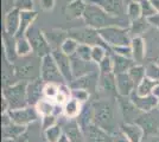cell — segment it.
Returning a JSON list of instances; mask_svg holds the SVG:
<instances>
[{
	"label": "cell",
	"mask_w": 159,
	"mask_h": 142,
	"mask_svg": "<svg viewBox=\"0 0 159 142\" xmlns=\"http://www.w3.org/2000/svg\"><path fill=\"white\" fill-rule=\"evenodd\" d=\"M83 20L86 26L93 27L95 30H101L108 26H122L124 20L120 17H114L107 13L95 4L88 2L87 8L83 14Z\"/></svg>",
	"instance_id": "obj_1"
},
{
	"label": "cell",
	"mask_w": 159,
	"mask_h": 142,
	"mask_svg": "<svg viewBox=\"0 0 159 142\" xmlns=\"http://www.w3.org/2000/svg\"><path fill=\"white\" fill-rule=\"evenodd\" d=\"M93 122L114 135L119 130L114 118V104L111 101H96L93 104Z\"/></svg>",
	"instance_id": "obj_2"
},
{
	"label": "cell",
	"mask_w": 159,
	"mask_h": 142,
	"mask_svg": "<svg viewBox=\"0 0 159 142\" xmlns=\"http://www.w3.org/2000/svg\"><path fill=\"white\" fill-rule=\"evenodd\" d=\"M21 62L14 64L16 78L19 81L31 82L40 77V64L42 58L37 54H29L26 57H20Z\"/></svg>",
	"instance_id": "obj_3"
},
{
	"label": "cell",
	"mask_w": 159,
	"mask_h": 142,
	"mask_svg": "<svg viewBox=\"0 0 159 142\" xmlns=\"http://www.w3.org/2000/svg\"><path fill=\"white\" fill-rule=\"evenodd\" d=\"M27 83L29 82L26 81H18L4 87L2 98H5L7 101L10 110L20 109L29 105L26 95Z\"/></svg>",
	"instance_id": "obj_4"
},
{
	"label": "cell",
	"mask_w": 159,
	"mask_h": 142,
	"mask_svg": "<svg viewBox=\"0 0 159 142\" xmlns=\"http://www.w3.org/2000/svg\"><path fill=\"white\" fill-rule=\"evenodd\" d=\"M101 38L112 47L129 46L132 37L129 34L128 27L125 26H108L99 30Z\"/></svg>",
	"instance_id": "obj_5"
},
{
	"label": "cell",
	"mask_w": 159,
	"mask_h": 142,
	"mask_svg": "<svg viewBox=\"0 0 159 142\" xmlns=\"http://www.w3.org/2000/svg\"><path fill=\"white\" fill-rule=\"evenodd\" d=\"M68 34H69V37L76 39L80 44H87V45H90V46L99 45V46L107 49L109 52H112L111 46L101 38L99 30H95L93 27L86 26L80 27V28H73V30L68 31Z\"/></svg>",
	"instance_id": "obj_6"
},
{
	"label": "cell",
	"mask_w": 159,
	"mask_h": 142,
	"mask_svg": "<svg viewBox=\"0 0 159 142\" xmlns=\"http://www.w3.org/2000/svg\"><path fill=\"white\" fill-rule=\"evenodd\" d=\"M25 36L32 46V52L34 54H37L38 57L43 58V57H45L52 52V47L48 41L45 33L34 24L29 28V31Z\"/></svg>",
	"instance_id": "obj_7"
},
{
	"label": "cell",
	"mask_w": 159,
	"mask_h": 142,
	"mask_svg": "<svg viewBox=\"0 0 159 142\" xmlns=\"http://www.w3.org/2000/svg\"><path fill=\"white\" fill-rule=\"evenodd\" d=\"M40 78L44 83H56V84H66L63 75L61 74L57 63L51 54L42 58L40 64Z\"/></svg>",
	"instance_id": "obj_8"
},
{
	"label": "cell",
	"mask_w": 159,
	"mask_h": 142,
	"mask_svg": "<svg viewBox=\"0 0 159 142\" xmlns=\"http://www.w3.org/2000/svg\"><path fill=\"white\" fill-rule=\"evenodd\" d=\"M7 114L10 115V118L13 123L19 124V126H24V127L36 122L39 117V114H38L36 107H32V105H27V107L20 109L8 110Z\"/></svg>",
	"instance_id": "obj_9"
},
{
	"label": "cell",
	"mask_w": 159,
	"mask_h": 142,
	"mask_svg": "<svg viewBox=\"0 0 159 142\" xmlns=\"http://www.w3.org/2000/svg\"><path fill=\"white\" fill-rule=\"evenodd\" d=\"M116 100H118V105H119L120 111L122 114L125 123H134L135 120L141 114V111L133 104V102L131 101L129 97L118 96Z\"/></svg>",
	"instance_id": "obj_10"
},
{
	"label": "cell",
	"mask_w": 159,
	"mask_h": 142,
	"mask_svg": "<svg viewBox=\"0 0 159 142\" xmlns=\"http://www.w3.org/2000/svg\"><path fill=\"white\" fill-rule=\"evenodd\" d=\"M51 54L53 56L55 61L57 63V67L60 69L61 74L63 75L64 80L68 84H70L74 81V76H73V69H71V61H70V57L66 56V54H63L60 49L57 50H52Z\"/></svg>",
	"instance_id": "obj_11"
},
{
	"label": "cell",
	"mask_w": 159,
	"mask_h": 142,
	"mask_svg": "<svg viewBox=\"0 0 159 142\" xmlns=\"http://www.w3.org/2000/svg\"><path fill=\"white\" fill-rule=\"evenodd\" d=\"M99 78L100 72L93 71V72L86 75V76H82L80 78L74 80L69 85L71 89H83V90L92 93V91H95L99 88Z\"/></svg>",
	"instance_id": "obj_12"
},
{
	"label": "cell",
	"mask_w": 159,
	"mask_h": 142,
	"mask_svg": "<svg viewBox=\"0 0 159 142\" xmlns=\"http://www.w3.org/2000/svg\"><path fill=\"white\" fill-rule=\"evenodd\" d=\"M44 87H45V83L40 77L27 83L26 95L29 105L36 107V104L44 97Z\"/></svg>",
	"instance_id": "obj_13"
},
{
	"label": "cell",
	"mask_w": 159,
	"mask_h": 142,
	"mask_svg": "<svg viewBox=\"0 0 159 142\" xmlns=\"http://www.w3.org/2000/svg\"><path fill=\"white\" fill-rule=\"evenodd\" d=\"M129 98L141 113H151L153 109L157 108L159 101V98H157L153 94L148 96H139L135 93V90L131 94Z\"/></svg>",
	"instance_id": "obj_14"
},
{
	"label": "cell",
	"mask_w": 159,
	"mask_h": 142,
	"mask_svg": "<svg viewBox=\"0 0 159 142\" xmlns=\"http://www.w3.org/2000/svg\"><path fill=\"white\" fill-rule=\"evenodd\" d=\"M83 133L87 142H113L112 134L96 126L95 123H92L87 128L83 129Z\"/></svg>",
	"instance_id": "obj_15"
},
{
	"label": "cell",
	"mask_w": 159,
	"mask_h": 142,
	"mask_svg": "<svg viewBox=\"0 0 159 142\" xmlns=\"http://www.w3.org/2000/svg\"><path fill=\"white\" fill-rule=\"evenodd\" d=\"M88 2L95 4L107 13L112 14L114 17H121L126 12L124 5V0H88Z\"/></svg>",
	"instance_id": "obj_16"
},
{
	"label": "cell",
	"mask_w": 159,
	"mask_h": 142,
	"mask_svg": "<svg viewBox=\"0 0 159 142\" xmlns=\"http://www.w3.org/2000/svg\"><path fill=\"white\" fill-rule=\"evenodd\" d=\"M134 123H137L143 128L145 137L147 139L156 136L158 133V122L151 115V113H141Z\"/></svg>",
	"instance_id": "obj_17"
},
{
	"label": "cell",
	"mask_w": 159,
	"mask_h": 142,
	"mask_svg": "<svg viewBox=\"0 0 159 142\" xmlns=\"http://www.w3.org/2000/svg\"><path fill=\"white\" fill-rule=\"evenodd\" d=\"M115 83H116V91L118 96L129 97L131 94L135 90V84L128 72L115 75Z\"/></svg>",
	"instance_id": "obj_18"
},
{
	"label": "cell",
	"mask_w": 159,
	"mask_h": 142,
	"mask_svg": "<svg viewBox=\"0 0 159 142\" xmlns=\"http://www.w3.org/2000/svg\"><path fill=\"white\" fill-rule=\"evenodd\" d=\"M20 11L18 7H14L5 14V33L11 37H16L19 31Z\"/></svg>",
	"instance_id": "obj_19"
},
{
	"label": "cell",
	"mask_w": 159,
	"mask_h": 142,
	"mask_svg": "<svg viewBox=\"0 0 159 142\" xmlns=\"http://www.w3.org/2000/svg\"><path fill=\"white\" fill-rule=\"evenodd\" d=\"M70 61H71V69H73V76L74 80L80 78L82 76L90 74L93 71H96L95 69L92 67L93 62H86L82 61L81 58H79L76 54L70 56Z\"/></svg>",
	"instance_id": "obj_20"
},
{
	"label": "cell",
	"mask_w": 159,
	"mask_h": 142,
	"mask_svg": "<svg viewBox=\"0 0 159 142\" xmlns=\"http://www.w3.org/2000/svg\"><path fill=\"white\" fill-rule=\"evenodd\" d=\"M120 130L129 140V142H143L145 139L144 130L137 123H124L120 127Z\"/></svg>",
	"instance_id": "obj_21"
},
{
	"label": "cell",
	"mask_w": 159,
	"mask_h": 142,
	"mask_svg": "<svg viewBox=\"0 0 159 142\" xmlns=\"http://www.w3.org/2000/svg\"><path fill=\"white\" fill-rule=\"evenodd\" d=\"M99 89L101 91L106 93L107 95L118 97L116 91V83H115V74H100L99 78Z\"/></svg>",
	"instance_id": "obj_22"
},
{
	"label": "cell",
	"mask_w": 159,
	"mask_h": 142,
	"mask_svg": "<svg viewBox=\"0 0 159 142\" xmlns=\"http://www.w3.org/2000/svg\"><path fill=\"white\" fill-rule=\"evenodd\" d=\"M38 14L33 10H21L20 11V26L19 31L16 37H21L25 36L29 28L34 24V20L37 19Z\"/></svg>",
	"instance_id": "obj_23"
},
{
	"label": "cell",
	"mask_w": 159,
	"mask_h": 142,
	"mask_svg": "<svg viewBox=\"0 0 159 142\" xmlns=\"http://www.w3.org/2000/svg\"><path fill=\"white\" fill-rule=\"evenodd\" d=\"M87 5L88 4H86L83 0H71L64 10L66 19L73 20V19H77V18H83Z\"/></svg>",
	"instance_id": "obj_24"
},
{
	"label": "cell",
	"mask_w": 159,
	"mask_h": 142,
	"mask_svg": "<svg viewBox=\"0 0 159 142\" xmlns=\"http://www.w3.org/2000/svg\"><path fill=\"white\" fill-rule=\"evenodd\" d=\"M132 59L135 64H141L146 57V41L143 37H134L131 41Z\"/></svg>",
	"instance_id": "obj_25"
},
{
	"label": "cell",
	"mask_w": 159,
	"mask_h": 142,
	"mask_svg": "<svg viewBox=\"0 0 159 142\" xmlns=\"http://www.w3.org/2000/svg\"><path fill=\"white\" fill-rule=\"evenodd\" d=\"M64 134H66L70 142H84L86 141V136L84 133L81 128L80 123L76 120H70L66 124L64 128Z\"/></svg>",
	"instance_id": "obj_26"
},
{
	"label": "cell",
	"mask_w": 159,
	"mask_h": 142,
	"mask_svg": "<svg viewBox=\"0 0 159 142\" xmlns=\"http://www.w3.org/2000/svg\"><path fill=\"white\" fill-rule=\"evenodd\" d=\"M113 58V65H114V74H125L128 72L129 69L135 65V62L132 58L119 56V54H112Z\"/></svg>",
	"instance_id": "obj_27"
},
{
	"label": "cell",
	"mask_w": 159,
	"mask_h": 142,
	"mask_svg": "<svg viewBox=\"0 0 159 142\" xmlns=\"http://www.w3.org/2000/svg\"><path fill=\"white\" fill-rule=\"evenodd\" d=\"M150 26H151V24L148 23V19L141 17L139 19H135V20L129 23V26H128L129 34H131L132 38H134V37H141L148 30Z\"/></svg>",
	"instance_id": "obj_28"
},
{
	"label": "cell",
	"mask_w": 159,
	"mask_h": 142,
	"mask_svg": "<svg viewBox=\"0 0 159 142\" xmlns=\"http://www.w3.org/2000/svg\"><path fill=\"white\" fill-rule=\"evenodd\" d=\"M82 109H83L82 103L71 97V98L63 105V113H64V115H66L69 120H76V118H79V116L81 115Z\"/></svg>",
	"instance_id": "obj_29"
},
{
	"label": "cell",
	"mask_w": 159,
	"mask_h": 142,
	"mask_svg": "<svg viewBox=\"0 0 159 142\" xmlns=\"http://www.w3.org/2000/svg\"><path fill=\"white\" fill-rule=\"evenodd\" d=\"M45 36H47L48 41L50 43L52 50L61 49L63 41L69 37L68 32L63 31V30H58V28H52V30H50V31H49V34H45Z\"/></svg>",
	"instance_id": "obj_30"
},
{
	"label": "cell",
	"mask_w": 159,
	"mask_h": 142,
	"mask_svg": "<svg viewBox=\"0 0 159 142\" xmlns=\"http://www.w3.org/2000/svg\"><path fill=\"white\" fill-rule=\"evenodd\" d=\"M14 51L17 52L18 57H26L29 54H33L32 46L30 44L26 36H21V37H14Z\"/></svg>",
	"instance_id": "obj_31"
},
{
	"label": "cell",
	"mask_w": 159,
	"mask_h": 142,
	"mask_svg": "<svg viewBox=\"0 0 159 142\" xmlns=\"http://www.w3.org/2000/svg\"><path fill=\"white\" fill-rule=\"evenodd\" d=\"M58 108V105L55 103V102L50 101L48 98H42L37 104H36V109L38 111L39 116H47V115H56V109Z\"/></svg>",
	"instance_id": "obj_32"
},
{
	"label": "cell",
	"mask_w": 159,
	"mask_h": 142,
	"mask_svg": "<svg viewBox=\"0 0 159 142\" xmlns=\"http://www.w3.org/2000/svg\"><path fill=\"white\" fill-rule=\"evenodd\" d=\"M159 84V82H156L148 78V77H145L143 81L140 82V84L135 88V93L139 95V96H148V95L153 94V90L154 88Z\"/></svg>",
	"instance_id": "obj_33"
},
{
	"label": "cell",
	"mask_w": 159,
	"mask_h": 142,
	"mask_svg": "<svg viewBox=\"0 0 159 142\" xmlns=\"http://www.w3.org/2000/svg\"><path fill=\"white\" fill-rule=\"evenodd\" d=\"M126 14L129 21L141 18L143 14H141V4H140V1H135V0L129 1L126 6Z\"/></svg>",
	"instance_id": "obj_34"
},
{
	"label": "cell",
	"mask_w": 159,
	"mask_h": 142,
	"mask_svg": "<svg viewBox=\"0 0 159 142\" xmlns=\"http://www.w3.org/2000/svg\"><path fill=\"white\" fill-rule=\"evenodd\" d=\"M128 75L131 76V78L133 80L134 84H135V88L140 84V82L143 81L146 77V70L145 67L143 64H135L134 67L129 69Z\"/></svg>",
	"instance_id": "obj_35"
},
{
	"label": "cell",
	"mask_w": 159,
	"mask_h": 142,
	"mask_svg": "<svg viewBox=\"0 0 159 142\" xmlns=\"http://www.w3.org/2000/svg\"><path fill=\"white\" fill-rule=\"evenodd\" d=\"M63 134H64V131H63V129H62V127H61L58 123L52 126V127H50V128L47 129L44 131L45 139L49 142H57Z\"/></svg>",
	"instance_id": "obj_36"
},
{
	"label": "cell",
	"mask_w": 159,
	"mask_h": 142,
	"mask_svg": "<svg viewBox=\"0 0 159 142\" xmlns=\"http://www.w3.org/2000/svg\"><path fill=\"white\" fill-rule=\"evenodd\" d=\"M80 43L76 39H74L71 37H68L66 41H63V44H62V46H61V51L63 52V54H66V56H73V54H76V50H77V47H79Z\"/></svg>",
	"instance_id": "obj_37"
},
{
	"label": "cell",
	"mask_w": 159,
	"mask_h": 142,
	"mask_svg": "<svg viewBox=\"0 0 159 142\" xmlns=\"http://www.w3.org/2000/svg\"><path fill=\"white\" fill-rule=\"evenodd\" d=\"M98 69H99L100 74H111V72H114L112 54H107L106 57L98 64Z\"/></svg>",
	"instance_id": "obj_38"
},
{
	"label": "cell",
	"mask_w": 159,
	"mask_h": 142,
	"mask_svg": "<svg viewBox=\"0 0 159 142\" xmlns=\"http://www.w3.org/2000/svg\"><path fill=\"white\" fill-rule=\"evenodd\" d=\"M92 47L93 46L87 45V44H80L75 54H76L79 58H81L82 61L93 62L92 61Z\"/></svg>",
	"instance_id": "obj_39"
},
{
	"label": "cell",
	"mask_w": 159,
	"mask_h": 142,
	"mask_svg": "<svg viewBox=\"0 0 159 142\" xmlns=\"http://www.w3.org/2000/svg\"><path fill=\"white\" fill-rule=\"evenodd\" d=\"M60 84H56V83H45V87H44V98H48V100L53 102L55 97L60 93Z\"/></svg>",
	"instance_id": "obj_40"
},
{
	"label": "cell",
	"mask_w": 159,
	"mask_h": 142,
	"mask_svg": "<svg viewBox=\"0 0 159 142\" xmlns=\"http://www.w3.org/2000/svg\"><path fill=\"white\" fill-rule=\"evenodd\" d=\"M108 52H109V51H108L107 49H105V47H102V46H99V45L92 47V61H93L94 64L98 65L100 62L102 61L107 54H108Z\"/></svg>",
	"instance_id": "obj_41"
},
{
	"label": "cell",
	"mask_w": 159,
	"mask_h": 142,
	"mask_svg": "<svg viewBox=\"0 0 159 142\" xmlns=\"http://www.w3.org/2000/svg\"><path fill=\"white\" fill-rule=\"evenodd\" d=\"M140 4H141V14H143L144 18L148 19V18H151L152 15L157 14V11L154 10V7H153L152 4L150 2V0H141Z\"/></svg>",
	"instance_id": "obj_42"
},
{
	"label": "cell",
	"mask_w": 159,
	"mask_h": 142,
	"mask_svg": "<svg viewBox=\"0 0 159 142\" xmlns=\"http://www.w3.org/2000/svg\"><path fill=\"white\" fill-rule=\"evenodd\" d=\"M145 70L146 77L156 82H159V65L157 63H148L145 67Z\"/></svg>",
	"instance_id": "obj_43"
},
{
	"label": "cell",
	"mask_w": 159,
	"mask_h": 142,
	"mask_svg": "<svg viewBox=\"0 0 159 142\" xmlns=\"http://www.w3.org/2000/svg\"><path fill=\"white\" fill-rule=\"evenodd\" d=\"M71 97L83 104V103L88 102L89 97H90V93L87 90H83V89H71Z\"/></svg>",
	"instance_id": "obj_44"
},
{
	"label": "cell",
	"mask_w": 159,
	"mask_h": 142,
	"mask_svg": "<svg viewBox=\"0 0 159 142\" xmlns=\"http://www.w3.org/2000/svg\"><path fill=\"white\" fill-rule=\"evenodd\" d=\"M55 124H57V116L55 115V114L42 116V128H43V131H45L47 129H49L50 127L55 126Z\"/></svg>",
	"instance_id": "obj_45"
},
{
	"label": "cell",
	"mask_w": 159,
	"mask_h": 142,
	"mask_svg": "<svg viewBox=\"0 0 159 142\" xmlns=\"http://www.w3.org/2000/svg\"><path fill=\"white\" fill-rule=\"evenodd\" d=\"M112 54L132 58V49H131V45L129 46H115L112 47Z\"/></svg>",
	"instance_id": "obj_46"
},
{
	"label": "cell",
	"mask_w": 159,
	"mask_h": 142,
	"mask_svg": "<svg viewBox=\"0 0 159 142\" xmlns=\"http://www.w3.org/2000/svg\"><path fill=\"white\" fill-rule=\"evenodd\" d=\"M39 2L44 11H52L55 7V0H39Z\"/></svg>",
	"instance_id": "obj_47"
},
{
	"label": "cell",
	"mask_w": 159,
	"mask_h": 142,
	"mask_svg": "<svg viewBox=\"0 0 159 142\" xmlns=\"http://www.w3.org/2000/svg\"><path fill=\"white\" fill-rule=\"evenodd\" d=\"M16 1L17 0H2V4H4V11L5 13H7L8 11H11L12 8L16 7Z\"/></svg>",
	"instance_id": "obj_48"
},
{
	"label": "cell",
	"mask_w": 159,
	"mask_h": 142,
	"mask_svg": "<svg viewBox=\"0 0 159 142\" xmlns=\"http://www.w3.org/2000/svg\"><path fill=\"white\" fill-rule=\"evenodd\" d=\"M113 142H129V140L121 133V130H119L113 135Z\"/></svg>",
	"instance_id": "obj_49"
},
{
	"label": "cell",
	"mask_w": 159,
	"mask_h": 142,
	"mask_svg": "<svg viewBox=\"0 0 159 142\" xmlns=\"http://www.w3.org/2000/svg\"><path fill=\"white\" fill-rule=\"evenodd\" d=\"M148 23L151 24V26H154L159 30V13L152 15L151 18H148Z\"/></svg>",
	"instance_id": "obj_50"
},
{
	"label": "cell",
	"mask_w": 159,
	"mask_h": 142,
	"mask_svg": "<svg viewBox=\"0 0 159 142\" xmlns=\"http://www.w3.org/2000/svg\"><path fill=\"white\" fill-rule=\"evenodd\" d=\"M150 2L152 4V6L157 11V13H159V0H150Z\"/></svg>",
	"instance_id": "obj_51"
},
{
	"label": "cell",
	"mask_w": 159,
	"mask_h": 142,
	"mask_svg": "<svg viewBox=\"0 0 159 142\" xmlns=\"http://www.w3.org/2000/svg\"><path fill=\"white\" fill-rule=\"evenodd\" d=\"M57 142H70V140H69V137H68L66 134H63V135L61 136V139Z\"/></svg>",
	"instance_id": "obj_52"
},
{
	"label": "cell",
	"mask_w": 159,
	"mask_h": 142,
	"mask_svg": "<svg viewBox=\"0 0 159 142\" xmlns=\"http://www.w3.org/2000/svg\"><path fill=\"white\" fill-rule=\"evenodd\" d=\"M146 142H159V136H152V137H148V140Z\"/></svg>",
	"instance_id": "obj_53"
},
{
	"label": "cell",
	"mask_w": 159,
	"mask_h": 142,
	"mask_svg": "<svg viewBox=\"0 0 159 142\" xmlns=\"http://www.w3.org/2000/svg\"><path fill=\"white\" fill-rule=\"evenodd\" d=\"M153 95H154L157 98H159V84L154 88V90H153Z\"/></svg>",
	"instance_id": "obj_54"
},
{
	"label": "cell",
	"mask_w": 159,
	"mask_h": 142,
	"mask_svg": "<svg viewBox=\"0 0 159 142\" xmlns=\"http://www.w3.org/2000/svg\"><path fill=\"white\" fill-rule=\"evenodd\" d=\"M156 63H157V64H158V65H159V58H158V59H157V62H156Z\"/></svg>",
	"instance_id": "obj_55"
},
{
	"label": "cell",
	"mask_w": 159,
	"mask_h": 142,
	"mask_svg": "<svg viewBox=\"0 0 159 142\" xmlns=\"http://www.w3.org/2000/svg\"><path fill=\"white\" fill-rule=\"evenodd\" d=\"M157 108H158V109H159V101H158V105H157Z\"/></svg>",
	"instance_id": "obj_56"
},
{
	"label": "cell",
	"mask_w": 159,
	"mask_h": 142,
	"mask_svg": "<svg viewBox=\"0 0 159 142\" xmlns=\"http://www.w3.org/2000/svg\"><path fill=\"white\" fill-rule=\"evenodd\" d=\"M47 142H49V141H47Z\"/></svg>",
	"instance_id": "obj_57"
}]
</instances>
